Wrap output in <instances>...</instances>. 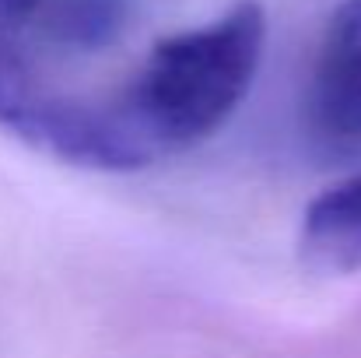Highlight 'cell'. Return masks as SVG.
I'll return each instance as SVG.
<instances>
[{"mask_svg": "<svg viewBox=\"0 0 361 358\" xmlns=\"http://www.w3.org/2000/svg\"><path fill=\"white\" fill-rule=\"evenodd\" d=\"M263 49L267 11L256 0H239L218 18L154 42L133 81L106 102L130 172L221 130L249 95Z\"/></svg>", "mask_w": 361, "mask_h": 358, "instance_id": "6da1fadb", "label": "cell"}, {"mask_svg": "<svg viewBox=\"0 0 361 358\" xmlns=\"http://www.w3.org/2000/svg\"><path fill=\"white\" fill-rule=\"evenodd\" d=\"M0 130L21 137L25 144L39 148L56 162L120 172V155L106 109L95 102L60 99L49 88H42L4 35H0Z\"/></svg>", "mask_w": 361, "mask_h": 358, "instance_id": "7a4b0ae2", "label": "cell"}, {"mask_svg": "<svg viewBox=\"0 0 361 358\" xmlns=\"http://www.w3.org/2000/svg\"><path fill=\"white\" fill-rule=\"evenodd\" d=\"M305 133L326 158L361 155V0H337L309 71Z\"/></svg>", "mask_w": 361, "mask_h": 358, "instance_id": "3957f363", "label": "cell"}, {"mask_svg": "<svg viewBox=\"0 0 361 358\" xmlns=\"http://www.w3.org/2000/svg\"><path fill=\"white\" fill-rule=\"evenodd\" d=\"M298 249L312 270H361V172L344 176L316 201H309L302 215Z\"/></svg>", "mask_w": 361, "mask_h": 358, "instance_id": "277c9868", "label": "cell"}, {"mask_svg": "<svg viewBox=\"0 0 361 358\" xmlns=\"http://www.w3.org/2000/svg\"><path fill=\"white\" fill-rule=\"evenodd\" d=\"M42 0H0V25H21L39 11Z\"/></svg>", "mask_w": 361, "mask_h": 358, "instance_id": "5b68a950", "label": "cell"}]
</instances>
